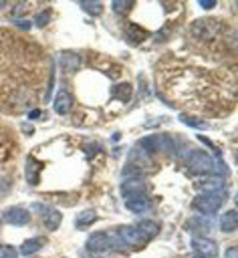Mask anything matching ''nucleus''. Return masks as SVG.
Listing matches in <instances>:
<instances>
[{
    "label": "nucleus",
    "instance_id": "f257e3e1",
    "mask_svg": "<svg viewBox=\"0 0 238 258\" xmlns=\"http://www.w3.org/2000/svg\"><path fill=\"white\" fill-rule=\"evenodd\" d=\"M224 194L222 191H214V194H200L194 198L192 208L198 210L200 214H214L216 210H220L222 202H224Z\"/></svg>",
    "mask_w": 238,
    "mask_h": 258
},
{
    "label": "nucleus",
    "instance_id": "f03ea898",
    "mask_svg": "<svg viewBox=\"0 0 238 258\" xmlns=\"http://www.w3.org/2000/svg\"><path fill=\"white\" fill-rule=\"evenodd\" d=\"M188 167L194 173H212L216 169V161L212 159L210 153L198 149V151H192L188 155Z\"/></svg>",
    "mask_w": 238,
    "mask_h": 258
},
{
    "label": "nucleus",
    "instance_id": "7ed1b4c3",
    "mask_svg": "<svg viewBox=\"0 0 238 258\" xmlns=\"http://www.w3.org/2000/svg\"><path fill=\"white\" fill-rule=\"evenodd\" d=\"M218 28H220L218 20H214V18H200V20L192 22L190 32H192V36H196L200 40H208V38H212L218 32Z\"/></svg>",
    "mask_w": 238,
    "mask_h": 258
},
{
    "label": "nucleus",
    "instance_id": "20e7f679",
    "mask_svg": "<svg viewBox=\"0 0 238 258\" xmlns=\"http://www.w3.org/2000/svg\"><path fill=\"white\" fill-rule=\"evenodd\" d=\"M117 238L119 242L127 244V246H141L147 242V238L139 232L137 226H119L117 228Z\"/></svg>",
    "mask_w": 238,
    "mask_h": 258
},
{
    "label": "nucleus",
    "instance_id": "39448f33",
    "mask_svg": "<svg viewBox=\"0 0 238 258\" xmlns=\"http://www.w3.org/2000/svg\"><path fill=\"white\" fill-rule=\"evenodd\" d=\"M113 236H109L107 232H95L87 238V250L93 252V254H99V252H105L109 248H113Z\"/></svg>",
    "mask_w": 238,
    "mask_h": 258
},
{
    "label": "nucleus",
    "instance_id": "423d86ee",
    "mask_svg": "<svg viewBox=\"0 0 238 258\" xmlns=\"http://www.w3.org/2000/svg\"><path fill=\"white\" fill-rule=\"evenodd\" d=\"M192 248L198 256L202 258H218V244L212 240V238H202V236H196L192 240Z\"/></svg>",
    "mask_w": 238,
    "mask_h": 258
},
{
    "label": "nucleus",
    "instance_id": "0eeeda50",
    "mask_svg": "<svg viewBox=\"0 0 238 258\" xmlns=\"http://www.w3.org/2000/svg\"><path fill=\"white\" fill-rule=\"evenodd\" d=\"M123 198L125 200H137V198H145V183L143 179L131 177L123 183Z\"/></svg>",
    "mask_w": 238,
    "mask_h": 258
},
{
    "label": "nucleus",
    "instance_id": "6e6552de",
    "mask_svg": "<svg viewBox=\"0 0 238 258\" xmlns=\"http://www.w3.org/2000/svg\"><path fill=\"white\" fill-rule=\"evenodd\" d=\"M194 187L200 191V194H214V191H222L224 187V179L214 175V177H202L194 183Z\"/></svg>",
    "mask_w": 238,
    "mask_h": 258
},
{
    "label": "nucleus",
    "instance_id": "1a4fd4ad",
    "mask_svg": "<svg viewBox=\"0 0 238 258\" xmlns=\"http://www.w3.org/2000/svg\"><path fill=\"white\" fill-rule=\"evenodd\" d=\"M4 220L8 224H12V226H24V224L30 222V214H28V210L16 206V208H8L4 212Z\"/></svg>",
    "mask_w": 238,
    "mask_h": 258
},
{
    "label": "nucleus",
    "instance_id": "9d476101",
    "mask_svg": "<svg viewBox=\"0 0 238 258\" xmlns=\"http://www.w3.org/2000/svg\"><path fill=\"white\" fill-rule=\"evenodd\" d=\"M58 64H61L63 73H75L81 67V56L73 50H65L58 54Z\"/></svg>",
    "mask_w": 238,
    "mask_h": 258
},
{
    "label": "nucleus",
    "instance_id": "9b49d317",
    "mask_svg": "<svg viewBox=\"0 0 238 258\" xmlns=\"http://www.w3.org/2000/svg\"><path fill=\"white\" fill-rule=\"evenodd\" d=\"M236 226H238V214H236V210L224 212V216L220 218V230L224 234H232L236 230Z\"/></svg>",
    "mask_w": 238,
    "mask_h": 258
},
{
    "label": "nucleus",
    "instance_id": "f8f14e48",
    "mask_svg": "<svg viewBox=\"0 0 238 258\" xmlns=\"http://www.w3.org/2000/svg\"><path fill=\"white\" fill-rule=\"evenodd\" d=\"M125 38H127L131 44H139L141 40L147 38V30H145L143 26H139V24H129V26L125 28Z\"/></svg>",
    "mask_w": 238,
    "mask_h": 258
},
{
    "label": "nucleus",
    "instance_id": "ddd939ff",
    "mask_svg": "<svg viewBox=\"0 0 238 258\" xmlns=\"http://www.w3.org/2000/svg\"><path fill=\"white\" fill-rule=\"evenodd\" d=\"M71 107H73V97H71V93H69V91H58V95H56V99H54V111L61 113V115H65V113L71 111Z\"/></svg>",
    "mask_w": 238,
    "mask_h": 258
},
{
    "label": "nucleus",
    "instance_id": "4468645a",
    "mask_svg": "<svg viewBox=\"0 0 238 258\" xmlns=\"http://www.w3.org/2000/svg\"><path fill=\"white\" fill-rule=\"evenodd\" d=\"M188 228L196 234H202V238H206V234H210V230H212V222L206 218H192V220H188Z\"/></svg>",
    "mask_w": 238,
    "mask_h": 258
},
{
    "label": "nucleus",
    "instance_id": "2eb2a0df",
    "mask_svg": "<svg viewBox=\"0 0 238 258\" xmlns=\"http://www.w3.org/2000/svg\"><path fill=\"white\" fill-rule=\"evenodd\" d=\"M61 220H63V216H61L58 210H46L44 216H42V224H44V228L50 230V232H54V230L61 226Z\"/></svg>",
    "mask_w": 238,
    "mask_h": 258
},
{
    "label": "nucleus",
    "instance_id": "dca6fc26",
    "mask_svg": "<svg viewBox=\"0 0 238 258\" xmlns=\"http://www.w3.org/2000/svg\"><path fill=\"white\" fill-rule=\"evenodd\" d=\"M97 220V212L95 210H83L79 212V216L75 218V228L77 230H85L87 226H91Z\"/></svg>",
    "mask_w": 238,
    "mask_h": 258
},
{
    "label": "nucleus",
    "instance_id": "f3484780",
    "mask_svg": "<svg viewBox=\"0 0 238 258\" xmlns=\"http://www.w3.org/2000/svg\"><path fill=\"white\" fill-rule=\"evenodd\" d=\"M44 238L42 236H36V238H30V240H26V242H22V246H20V254H24V256H30V254H34V252H38L42 246H44Z\"/></svg>",
    "mask_w": 238,
    "mask_h": 258
},
{
    "label": "nucleus",
    "instance_id": "a211bd4d",
    "mask_svg": "<svg viewBox=\"0 0 238 258\" xmlns=\"http://www.w3.org/2000/svg\"><path fill=\"white\" fill-rule=\"evenodd\" d=\"M42 169V163H38L34 157H28V163H26V177H28V183H38V173Z\"/></svg>",
    "mask_w": 238,
    "mask_h": 258
},
{
    "label": "nucleus",
    "instance_id": "6ab92c4d",
    "mask_svg": "<svg viewBox=\"0 0 238 258\" xmlns=\"http://www.w3.org/2000/svg\"><path fill=\"white\" fill-rule=\"evenodd\" d=\"M137 228H139V232L149 240V238H155L157 234H159V224H155L153 220H143L141 224H137Z\"/></svg>",
    "mask_w": 238,
    "mask_h": 258
},
{
    "label": "nucleus",
    "instance_id": "aec40b11",
    "mask_svg": "<svg viewBox=\"0 0 238 258\" xmlns=\"http://www.w3.org/2000/svg\"><path fill=\"white\" fill-rule=\"evenodd\" d=\"M113 95H115L119 101L127 103V101L131 99V95H133V87H131L129 83H119V85L113 87Z\"/></svg>",
    "mask_w": 238,
    "mask_h": 258
},
{
    "label": "nucleus",
    "instance_id": "412c9836",
    "mask_svg": "<svg viewBox=\"0 0 238 258\" xmlns=\"http://www.w3.org/2000/svg\"><path fill=\"white\" fill-rule=\"evenodd\" d=\"M125 206H127V210H131V212H135V214H139V212H147V210H149V202H147L145 198L125 200Z\"/></svg>",
    "mask_w": 238,
    "mask_h": 258
},
{
    "label": "nucleus",
    "instance_id": "4be33fe9",
    "mask_svg": "<svg viewBox=\"0 0 238 258\" xmlns=\"http://www.w3.org/2000/svg\"><path fill=\"white\" fill-rule=\"evenodd\" d=\"M79 6H81V8L85 10V12L93 14V16H95V14H101V12H103V4H101V2H81Z\"/></svg>",
    "mask_w": 238,
    "mask_h": 258
},
{
    "label": "nucleus",
    "instance_id": "5701e85b",
    "mask_svg": "<svg viewBox=\"0 0 238 258\" xmlns=\"http://www.w3.org/2000/svg\"><path fill=\"white\" fill-rule=\"evenodd\" d=\"M180 121L186 123V125H190V127H196V129H204V127H206L204 121H200V119H196V117H190V115H180Z\"/></svg>",
    "mask_w": 238,
    "mask_h": 258
},
{
    "label": "nucleus",
    "instance_id": "b1692460",
    "mask_svg": "<svg viewBox=\"0 0 238 258\" xmlns=\"http://www.w3.org/2000/svg\"><path fill=\"white\" fill-rule=\"evenodd\" d=\"M0 258H18V250L10 244H0Z\"/></svg>",
    "mask_w": 238,
    "mask_h": 258
},
{
    "label": "nucleus",
    "instance_id": "393cba45",
    "mask_svg": "<svg viewBox=\"0 0 238 258\" xmlns=\"http://www.w3.org/2000/svg\"><path fill=\"white\" fill-rule=\"evenodd\" d=\"M111 8L121 14V12H127L131 8V2H127V0H115V2H111Z\"/></svg>",
    "mask_w": 238,
    "mask_h": 258
},
{
    "label": "nucleus",
    "instance_id": "a878e982",
    "mask_svg": "<svg viewBox=\"0 0 238 258\" xmlns=\"http://www.w3.org/2000/svg\"><path fill=\"white\" fill-rule=\"evenodd\" d=\"M50 20V12L48 10H42V12H38L36 14V18H34V24L38 26V28H42V26H46V22Z\"/></svg>",
    "mask_w": 238,
    "mask_h": 258
},
{
    "label": "nucleus",
    "instance_id": "bb28decb",
    "mask_svg": "<svg viewBox=\"0 0 238 258\" xmlns=\"http://www.w3.org/2000/svg\"><path fill=\"white\" fill-rule=\"evenodd\" d=\"M224 258H238V250H236V246H230V248L226 250Z\"/></svg>",
    "mask_w": 238,
    "mask_h": 258
},
{
    "label": "nucleus",
    "instance_id": "cd10ccee",
    "mask_svg": "<svg viewBox=\"0 0 238 258\" xmlns=\"http://www.w3.org/2000/svg\"><path fill=\"white\" fill-rule=\"evenodd\" d=\"M200 6H202V8H206V10H210V8H214V6H216V2H214V0H210V2H208V0H200Z\"/></svg>",
    "mask_w": 238,
    "mask_h": 258
},
{
    "label": "nucleus",
    "instance_id": "c85d7f7f",
    "mask_svg": "<svg viewBox=\"0 0 238 258\" xmlns=\"http://www.w3.org/2000/svg\"><path fill=\"white\" fill-rule=\"evenodd\" d=\"M14 24H16V26H20V28H24V30H26V28H30V22H26V20H14Z\"/></svg>",
    "mask_w": 238,
    "mask_h": 258
},
{
    "label": "nucleus",
    "instance_id": "c756f323",
    "mask_svg": "<svg viewBox=\"0 0 238 258\" xmlns=\"http://www.w3.org/2000/svg\"><path fill=\"white\" fill-rule=\"evenodd\" d=\"M30 117H32V119H36V117H40V111H32V113H30Z\"/></svg>",
    "mask_w": 238,
    "mask_h": 258
},
{
    "label": "nucleus",
    "instance_id": "7c9ffc66",
    "mask_svg": "<svg viewBox=\"0 0 238 258\" xmlns=\"http://www.w3.org/2000/svg\"><path fill=\"white\" fill-rule=\"evenodd\" d=\"M6 6V2H0V8H4Z\"/></svg>",
    "mask_w": 238,
    "mask_h": 258
},
{
    "label": "nucleus",
    "instance_id": "2f4dec72",
    "mask_svg": "<svg viewBox=\"0 0 238 258\" xmlns=\"http://www.w3.org/2000/svg\"><path fill=\"white\" fill-rule=\"evenodd\" d=\"M198 258H202V256H198Z\"/></svg>",
    "mask_w": 238,
    "mask_h": 258
}]
</instances>
